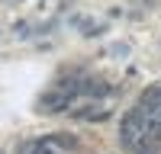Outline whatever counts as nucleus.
Masks as SVG:
<instances>
[{
  "mask_svg": "<svg viewBox=\"0 0 161 154\" xmlns=\"http://www.w3.org/2000/svg\"><path fill=\"white\" fill-rule=\"evenodd\" d=\"M139 106L148 112V116H158V112H161V87L145 90V96H142V103H139Z\"/></svg>",
  "mask_w": 161,
  "mask_h": 154,
  "instance_id": "3",
  "label": "nucleus"
},
{
  "mask_svg": "<svg viewBox=\"0 0 161 154\" xmlns=\"http://www.w3.org/2000/svg\"><path fill=\"white\" fill-rule=\"evenodd\" d=\"M32 154H58V151H55V148H48V145H39Z\"/></svg>",
  "mask_w": 161,
  "mask_h": 154,
  "instance_id": "4",
  "label": "nucleus"
},
{
  "mask_svg": "<svg viewBox=\"0 0 161 154\" xmlns=\"http://www.w3.org/2000/svg\"><path fill=\"white\" fill-rule=\"evenodd\" d=\"M145 132H148V112L142 106L129 109V116L123 119V145H136Z\"/></svg>",
  "mask_w": 161,
  "mask_h": 154,
  "instance_id": "1",
  "label": "nucleus"
},
{
  "mask_svg": "<svg viewBox=\"0 0 161 154\" xmlns=\"http://www.w3.org/2000/svg\"><path fill=\"white\" fill-rule=\"evenodd\" d=\"M71 100H74V90H52V93H45L42 100H39V106H42V112H64L71 106Z\"/></svg>",
  "mask_w": 161,
  "mask_h": 154,
  "instance_id": "2",
  "label": "nucleus"
}]
</instances>
